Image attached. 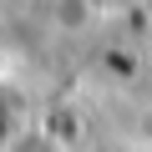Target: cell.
I'll return each instance as SVG.
<instances>
[{
  "mask_svg": "<svg viewBox=\"0 0 152 152\" xmlns=\"http://www.w3.org/2000/svg\"><path fill=\"white\" fill-rule=\"evenodd\" d=\"M26 122H31V112H26V91H20L15 81H5V76H0V147H5Z\"/></svg>",
  "mask_w": 152,
  "mask_h": 152,
  "instance_id": "cell-1",
  "label": "cell"
},
{
  "mask_svg": "<svg viewBox=\"0 0 152 152\" xmlns=\"http://www.w3.org/2000/svg\"><path fill=\"white\" fill-rule=\"evenodd\" d=\"M0 152H66L61 147V137L51 132V127H36V122H26L5 147H0Z\"/></svg>",
  "mask_w": 152,
  "mask_h": 152,
  "instance_id": "cell-2",
  "label": "cell"
}]
</instances>
